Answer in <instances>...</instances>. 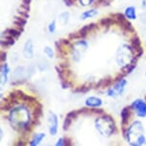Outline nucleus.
I'll use <instances>...</instances> for the list:
<instances>
[{"label":"nucleus","mask_w":146,"mask_h":146,"mask_svg":"<svg viewBox=\"0 0 146 146\" xmlns=\"http://www.w3.org/2000/svg\"><path fill=\"white\" fill-rule=\"evenodd\" d=\"M131 107L135 110L137 117H146V102L143 100L137 98L134 100L131 104Z\"/></svg>","instance_id":"nucleus-1"},{"label":"nucleus","mask_w":146,"mask_h":146,"mask_svg":"<svg viewBox=\"0 0 146 146\" xmlns=\"http://www.w3.org/2000/svg\"><path fill=\"white\" fill-rule=\"evenodd\" d=\"M126 83H127V81H126L124 78L120 79L119 81H117V83H115L114 87L108 90L107 95H108V96H117L121 95L125 89Z\"/></svg>","instance_id":"nucleus-2"},{"label":"nucleus","mask_w":146,"mask_h":146,"mask_svg":"<svg viewBox=\"0 0 146 146\" xmlns=\"http://www.w3.org/2000/svg\"><path fill=\"white\" fill-rule=\"evenodd\" d=\"M48 121H49V130L52 136H56L57 133V128H58V120H57L56 115L54 112H49L48 115Z\"/></svg>","instance_id":"nucleus-3"},{"label":"nucleus","mask_w":146,"mask_h":146,"mask_svg":"<svg viewBox=\"0 0 146 146\" xmlns=\"http://www.w3.org/2000/svg\"><path fill=\"white\" fill-rule=\"evenodd\" d=\"M87 46V43H85L84 41H80L79 42V48H76V45H75V49H73L72 50V54H73V58L76 60V61H79L80 58L83 56V54L85 52L82 50H80L81 48H83V47Z\"/></svg>","instance_id":"nucleus-4"},{"label":"nucleus","mask_w":146,"mask_h":146,"mask_svg":"<svg viewBox=\"0 0 146 146\" xmlns=\"http://www.w3.org/2000/svg\"><path fill=\"white\" fill-rule=\"evenodd\" d=\"M103 104V101L98 96H89L85 100V105L88 107H100Z\"/></svg>","instance_id":"nucleus-5"},{"label":"nucleus","mask_w":146,"mask_h":146,"mask_svg":"<svg viewBox=\"0 0 146 146\" xmlns=\"http://www.w3.org/2000/svg\"><path fill=\"white\" fill-rule=\"evenodd\" d=\"M23 54L26 58H33L34 57V46L31 39L27 40V42L24 45Z\"/></svg>","instance_id":"nucleus-6"},{"label":"nucleus","mask_w":146,"mask_h":146,"mask_svg":"<svg viewBox=\"0 0 146 146\" xmlns=\"http://www.w3.org/2000/svg\"><path fill=\"white\" fill-rule=\"evenodd\" d=\"M9 72H10V68L7 63L2 65V67H1V84L2 85H4L7 82Z\"/></svg>","instance_id":"nucleus-7"},{"label":"nucleus","mask_w":146,"mask_h":146,"mask_svg":"<svg viewBox=\"0 0 146 146\" xmlns=\"http://www.w3.org/2000/svg\"><path fill=\"white\" fill-rule=\"evenodd\" d=\"M76 114H78V112L73 111V112H70L67 115H66V118H65V120H64V123H63V130L66 131L69 127H70L72 120H73V118L76 115Z\"/></svg>","instance_id":"nucleus-8"},{"label":"nucleus","mask_w":146,"mask_h":146,"mask_svg":"<svg viewBox=\"0 0 146 146\" xmlns=\"http://www.w3.org/2000/svg\"><path fill=\"white\" fill-rule=\"evenodd\" d=\"M98 15V12L96 9H91V10H88V11H85L84 13H82L80 15V19L81 20H85V19L92 18V17H94V16H96Z\"/></svg>","instance_id":"nucleus-9"},{"label":"nucleus","mask_w":146,"mask_h":146,"mask_svg":"<svg viewBox=\"0 0 146 146\" xmlns=\"http://www.w3.org/2000/svg\"><path fill=\"white\" fill-rule=\"evenodd\" d=\"M124 15L128 19H131V20H134V19L137 18V13H136V9L133 6H129L125 9L124 11Z\"/></svg>","instance_id":"nucleus-10"},{"label":"nucleus","mask_w":146,"mask_h":146,"mask_svg":"<svg viewBox=\"0 0 146 146\" xmlns=\"http://www.w3.org/2000/svg\"><path fill=\"white\" fill-rule=\"evenodd\" d=\"M95 27H96V24H95V23H92V24H89V25L84 26L83 28H81L80 30H79V32H78V36H80V37H85L88 34H89V32L91 31V30L94 29Z\"/></svg>","instance_id":"nucleus-11"},{"label":"nucleus","mask_w":146,"mask_h":146,"mask_svg":"<svg viewBox=\"0 0 146 146\" xmlns=\"http://www.w3.org/2000/svg\"><path fill=\"white\" fill-rule=\"evenodd\" d=\"M45 137H46L45 133H39V134L35 135L34 139H33L31 141H30V145H32V146L38 145L41 141H42L43 139H45Z\"/></svg>","instance_id":"nucleus-12"},{"label":"nucleus","mask_w":146,"mask_h":146,"mask_svg":"<svg viewBox=\"0 0 146 146\" xmlns=\"http://www.w3.org/2000/svg\"><path fill=\"white\" fill-rule=\"evenodd\" d=\"M121 121H122V125H126L128 123V119L130 117V109L128 107H125L121 112Z\"/></svg>","instance_id":"nucleus-13"},{"label":"nucleus","mask_w":146,"mask_h":146,"mask_svg":"<svg viewBox=\"0 0 146 146\" xmlns=\"http://www.w3.org/2000/svg\"><path fill=\"white\" fill-rule=\"evenodd\" d=\"M69 17H70V15L69 13L65 12V13H62L61 15H59V23L61 24L62 26H66L69 22Z\"/></svg>","instance_id":"nucleus-14"},{"label":"nucleus","mask_w":146,"mask_h":146,"mask_svg":"<svg viewBox=\"0 0 146 146\" xmlns=\"http://www.w3.org/2000/svg\"><path fill=\"white\" fill-rule=\"evenodd\" d=\"M6 35H11V36L15 37V39H17V38L20 36L21 31L16 30V29H13V28H10V29L6 30Z\"/></svg>","instance_id":"nucleus-15"},{"label":"nucleus","mask_w":146,"mask_h":146,"mask_svg":"<svg viewBox=\"0 0 146 146\" xmlns=\"http://www.w3.org/2000/svg\"><path fill=\"white\" fill-rule=\"evenodd\" d=\"M13 23H15V25L18 26V27H22V28H23V27L26 25L27 21H26V19L24 17H22V16L21 17L16 16V17L13 18Z\"/></svg>","instance_id":"nucleus-16"},{"label":"nucleus","mask_w":146,"mask_h":146,"mask_svg":"<svg viewBox=\"0 0 146 146\" xmlns=\"http://www.w3.org/2000/svg\"><path fill=\"white\" fill-rule=\"evenodd\" d=\"M121 27H122L123 29L125 30V31H128V32H134V27L132 26V24L129 22L127 19H125L123 22H121L120 23Z\"/></svg>","instance_id":"nucleus-17"},{"label":"nucleus","mask_w":146,"mask_h":146,"mask_svg":"<svg viewBox=\"0 0 146 146\" xmlns=\"http://www.w3.org/2000/svg\"><path fill=\"white\" fill-rule=\"evenodd\" d=\"M115 23V20L114 19H112V18H109V17H107V18H102L100 20V24L102 26H106V27H110L111 25H113V24Z\"/></svg>","instance_id":"nucleus-18"},{"label":"nucleus","mask_w":146,"mask_h":146,"mask_svg":"<svg viewBox=\"0 0 146 146\" xmlns=\"http://www.w3.org/2000/svg\"><path fill=\"white\" fill-rule=\"evenodd\" d=\"M43 52H44V54H45L46 56L49 57V58H53L54 56V53L53 49H52L51 47H49V46H46L45 48H44Z\"/></svg>","instance_id":"nucleus-19"},{"label":"nucleus","mask_w":146,"mask_h":146,"mask_svg":"<svg viewBox=\"0 0 146 146\" xmlns=\"http://www.w3.org/2000/svg\"><path fill=\"white\" fill-rule=\"evenodd\" d=\"M111 82H112L111 78H104V79H102V80H100V82L98 83V85H96V86H100L98 88H100V87H107V86H109V85L111 84Z\"/></svg>","instance_id":"nucleus-20"},{"label":"nucleus","mask_w":146,"mask_h":146,"mask_svg":"<svg viewBox=\"0 0 146 146\" xmlns=\"http://www.w3.org/2000/svg\"><path fill=\"white\" fill-rule=\"evenodd\" d=\"M56 21L53 20L50 24H49V26H48V31H49V33H51V34H54V33L56 32Z\"/></svg>","instance_id":"nucleus-21"},{"label":"nucleus","mask_w":146,"mask_h":146,"mask_svg":"<svg viewBox=\"0 0 146 146\" xmlns=\"http://www.w3.org/2000/svg\"><path fill=\"white\" fill-rule=\"evenodd\" d=\"M22 1V8H24L27 12L30 10V3H31L32 0H21Z\"/></svg>","instance_id":"nucleus-22"},{"label":"nucleus","mask_w":146,"mask_h":146,"mask_svg":"<svg viewBox=\"0 0 146 146\" xmlns=\"http://www.w3.org/2000/svg\"><path fill=\"white\" fill-rule=\"evenodd\" d=\"M93 2H94V0H79V3H80L81 6H83V7L89 6V5L92 4Z\"/></svg>","instance_id":"nucleus-23"},{"label":"nucleus","mask_w":146,"mask_h":146,"mask_svg":"<svg viewBox=\"0 0 146 146\" xmlns=\"http://www.w3.org/2000/svg\"><path fill=\"white\" fill-rule=\"evenodd\" d=\"M56 146H62V145H65V139L64 137H60L57 140V142L56 143Z\"/></svg>","instance_id":"nucleus-24"},{"label":"nucleus","mask_w":146,"mask_h":146,"mask_svg":"<svg viewBox=\"0 0 146 146\" xmlns=\"http://www.w3.org/2000/svg\"><path fill=\"white\" fill-rule=\"evenodd\" d=\"M1 56H2L1 60H2V61H4V59H5V56H6V54H5L4 52H2V53H1Z\"/></svg>","instance_id":"nucleus-25"},{"label":"nucleus","mask_w":146,"mask_h":146,"mask_svg":"<svg viewBox=\"0 0 146 146\" xmlns=\"http://www.w3.org/2000/svg\"><path fill=\"white\" fill-rule=\"evenodd\" d=\"M145 75H146V73H145Z\"/></svg>","instance_id":"nucleus-26"}]
</instances>
